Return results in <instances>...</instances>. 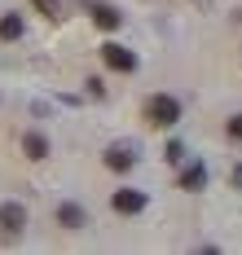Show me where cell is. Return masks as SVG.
I'll return each instance as SVG.
<instances>
[{
    "mask_svg": "<svg viewBox=\"0 0 242 255\" xmlns=\"http://www.w3.org/2000/svg\"><path fill=\"white\" fill-rule=\"evenodd\" d=\"M18 35H22V13H4V18H0V40L9 44V40H18Z\"/></svg>",
    "mask_w": 242,
    "mask_h": 255,
    "instance_id": "30bf717a",
    "label": "cell"
},
{
    "mask_svg": "<svg viewBox=\"0 0 242 255\" xmlns=\"http://www.w3.org/2000/svg\"><path fill=\"white\" fill-rule=\"evenodd\" d=\"M31 4H35V9H40V13H44V18H62V4H57V0H31Z\"/></svg>",
    "mask_w": 242,
    "mask_h": 255,
    "instance_id": "8fae6325",
    "label": "cell"
},
{
    "mask_svg": "<svg viewBox=\"0 0 242 255\" xmlns=\"http://www.w3.org/2000/svg\"><path fill=\"white\" fill-rule=\"evenodd\" d=\"M22 229H27V207L22 203H0V238L13 242Z\"/></svg>",
    "mask_w": 242,
    "mask_h": 255,
    "instance_id": "7a4b0ae2",
    "label": "cell"
},
{
    "mask_svg": "<svg viewBox=\"0 0 242 255\" xmlns=\"http://www.w3.org/2000/svg\"><path fill=\"white\" fill-rule=\"evenodd\" d=\"M145 124H150V128H172V124H181V102H176V97H167V93H154V97L145 102Z\"/></svg>",
    "mask_w": 242,
    "mask_h": 255,
    "instance_id": "6da1fadb",
    "label": "cell"
},
{
    "mask_svg": "<svg viewBox=\"0 0 242 255\" xmlns=\"http://www.w3.org/2000/svg\"><path fill=\"white\" fill-rule=\"evenodd\" d=\"M225 132H229V141H242V115H234V119L225 124Z\"/></svg>",
    "mask_w": 242,
    "mask_h": 255,
    "instance_id": "7c38bea8",
    "label": "cell"
},
{
    "mask_svg": "<svg viewBox=\"0 0 242 255\" xmlns=\"http://www.w3.org/2000/svg\"><path fill=\"white\" fill-rule=\"evenodd\" d=\"M102 62H106L110 71H119V75L136 71V53H132V49H123V44H102Z\"/></svg>",
    "mask_w": 242,
    "mask_h": 255,
    "instance_id": "3957f363",
    "label": "cell"
},
{
    "mask_svg": "<svg viewBox=\"0 0 242 255\" xmlns=\"http://www.w3.org/2000/svg\"><path fill=\"white\" fill-rule=\"evenodd\" d=\"M110 207H115L119 216H136V211H145V194H141V189H115Z\"/></svg>",
    "mask_w": 242,
    "mask_h": 255,
    "instance_id": "5b68a950",
    "label": "cell"
},
{
    "mask_svg": "<svg viewBox=\"0 0 242 255\" xmlns=\"http://www.w3.org/2000/svg\"><path fill=\"white\" fill-rule=\"evenodd\" d=\"M203 185H207V167H203V163H189L185 172H181V189H189V194H198Z\"/></svg>",
    "mask_w": 242,
    "mask_h": 255,
    "instance_id": "ba28073f",
    "label": "cell"
},
{
    "mask_svg": "<svg viewBox=\"0 0 242 255\" xmlns=\"http://www.w3.org/2000/svg\"><path fill=\"white\" fill-rule=\"evenodd\" d=\"M132 163H136V154L128 150V145H110V150H106V167H110V172H128Z\"/></svg>",
    "mask_w": 242,
    "mask_h": 255,
    "instance_id": "52a82bcc",
    "label": "cell"
},
{
    "mask_svg": "<svg viewBox=\"0 0 242 255\" xmlns=\"http://www.w3.org/2000/svg\"><path fill=\"white\" fill-rule=\"evenodd\" d=\"M22 150H27V158H49V136H40V132H27L22 136Z\"/></svg>",
    "mask_w": 242,
    "mask_h": 255,
    "instance_id": "9c48e42d",
    "label": "cell"
},
{
    "mask_svg": "<svg viewBox=\"0 0 242 255\" xmlns=\"http://www.w3.org/2000/svg\"><path fill=\"white\" fill-rule=\"evenodd\" d=\"M57 225H62V229H84V225H88V211H84L80 203H62L57 207Z\"/></svg>",
    "mask_w": 242,
    "mask_h": 255,
    "instance_id": "8992f818",
    "label": "cell"
},
{
    "mask_svg": "<svg viewBox=\"0 0 242 255\" xmlns=\"http://www.w3.org/2000/svg\"><path fill=\"white\" fill-rule=\"evenodd\" d=\"M167 158H172V163H181V158H185V145H181V141H172V145H167Z\"/></svg>",
    "mask_w": 242,
    "mask_h": 255,
    "instance_id": "4fadbf2b",
    "label": "cell"
},
{
    "mask_svg": "<svg viewBox=\"0 0 242 255\" xmlns=\"http://www.w3.org/2000/svg\"><path fill=\"white\" fill-rule=\"evenodd\" d=\"M88 13H93V22L102 31H119V22H123V13L115 4H106V0H88Z\"/></svg>",
    "mask_w": 242,
    "mask_h": 255,
    "instance_id": "277c9868",
    "label": "cell"
}]
</instances>
